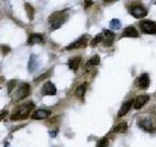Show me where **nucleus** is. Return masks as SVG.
Segmentation results:
<instances>
[{
	"mask_svg": "<svg viewBox=\"0 0 156 147\" xmlns=\"http://www.w3.org/2000/svg\"><path fill=\"white\" fill-rule=\"evenodd\" d=\"M33 108H34L33 103H27V104L20 106L19 108H17L15 113L11 116V120L16 121V120L27 119L29 115V113L33 110Z\"/></svg>",
	"mask_w": 156,
	"mask_h": 147,
	"instance_id": "nucleus-1",
	"label": "nucleus"
},
{
	"mask_svg": "<svg viewBox=\"0 0 156 147\" xmlns=\"http://www.w3.org/2000/svg\"><path fill=\"white\" fill-rule=\"evenodd\" d=\"M138 126L146 132H154L156 131V118L152 116L140 118L138 121Z\"/></svg>",
	"mask_w": 156,
	"mask_h": 147,
	"instance_id": "nucleus-2",
	"label": "nucleus"
},
{
	"mask_svg": "<svg viewBox=\"0 0 156 147\" xmlns=\"http://www.w3.org/2000/svg\"><path fill=\"white\" fill-rule=\"evenodd\" d=\"M66 18H67V15L66 11L53 13L51 16L49 17V23L51 24V28L57 29L60 27H62V24L66 22Z\"/></svg>",
	"mask_w": 156,
	"mask_h": 147,
	"instance_id": "nucleus-3",
	"label": "nucleus"
},
{
	"mask_svg": "<svg viewBox=\"0 0 156 147\" xmlns=\"http://www.w3.org/2000/svg\"><path fill=\"white\" fill-rule=\"evenodd\" d=\"M129 13L136 19H143L147 15V9L140 4L132 5L131 7H129Z\"/></svg>",
	"mask_w": 156,
	"mask_h": 147,
	"instance_id": "nucleus-4",
	"label": "nucleus"
},
{
	"mask_svg": "<svg viewBox=\"0 0 156 147\" xmlns=\"http://www.w3.org/2000/svg\"><path fill=\"white\" fill-rule=\"evenodd\" d=\"M141 32L146 34H156V22L150 20H144L140 23Z\"/></svg>",
	"mask_w": 156,
	"mask_h": 147,
	"instance_id": "nucleus-5",
	"label": "nucleus"
},
{
	"mask_svg": "<svg viewBox=\"0 0 156 147\" xmlns=\"http://www.w3.org/2000/svg\"><path fill=\"white\" fill-rule=\"evenodd\" d=\"M29 89H30V86L28 83H22L15 92V101H20L26 98L29 94Z\"/></svg>",
	"mask_w": 156,
	"mask_h": 147,
	"instance_id": "nucleus-6",
	"label": "nucleus"
},
{
	"mask_svg": "<svg viewBox=\"0 0 156 147\" xmlns=\"http://www.w3.org/2000/svg\"><path fill=\"white\" fill-rule=\"evenodd\" d=\"M42 95H55L57 93V88L51 81H46L41 88Z\"/></svg>",
	"mask_w": 156,
	"mask_h": 147,
	"instance_id": "nucleus-7",
	"label": "nucleus"
},
{
	"mask_svg": "<svg viewBox=\"0 0 156 147\" xmlns=\"http://www.w3.org/2000/svg\"><path fill=\"white\" fill-rule=\"evenodd\" d=\"M149 101V96L148 95H139L135 98V100L133 102V106L135 109H140V108H143L146 103Z\"/></svg>",
	"mask_w": 156,
	"mask_h": 147,
	"instance_id": "nucleus-8",
	"label": "nucleus"
},
{
	"mask_svg": "<svg viewBox=\"0 0 156 147\" xmlns=\"http://www.w3.org/2000/svg\"><path fill=\"white\" fill-rule=\"evenodd\" d=\"M88 44V36H83L79 39H77L76 41L71 43L69 46H67L66 49L70 50V49H77V48H84L87 46Z\"/></svg>",
	"mask_w": 156,
	"mask_h": 147,
	"instance_id": "nucleus-9",
	"label": "nucleus"
},
{
	"mask_svg": "<svg viewBox=\"0 0 156 147\" xmlns=\"http://www.w3.org/2000/svg\"><path fill=\"white\" fill-rule=\"evenodd\" d=\"M114 38H115V34L111 31H105L104 33H102V43H104V46L106 47L111 46L114 41Z\"/></svg>",
	"mask_w": 156,
	"mask_h": 147,
	"instance_id": "nucleus-10",
	"label": "nucleus"
},
{
	"mask_svg": "<svg viewBox=\"0 0 156 147\" xmlns=\"http://www.w3.org/2000/svg\"><path fill=\"white\" fill-rule=\"evenodd\" d=\"M136 85L140 88L146 89V88L149 86V77L147 74H143V75H140L138 78H136Z\"/></svg>",
	"mask_w": 156,
	"mask_h": 147,
	"instance_id": "nucleus-11",
	"label": "nucleus"
},
{
	"mask_svg": "<svg viewBox=\"0 0 156 147\" xmlns=\"http://www.w3.org/2000/svg\"><path fill=\"white\" fill-rule=\"evenodd\" d=\"M51 112L48 110H44V109H38L31 115V118L33 120H44L47 119V118L50 116Z\"/></svg>",
	"mask_w": 156,
	"mask_h": 147,
	"instance_id": "nucleus-12",
	"label": "nucleus"
},
{
	"mask_svg": "<svg viewBox=\"0 0 156 147\" xmlns=\"http://www.w3.org/2000/svg\"><path fill=\"white\" fill-rule=\"evenodd\" d=\"M122 36H124V37H139L140 33L138 31H136V28L134 26H129L124 29L123 33H122Z\"/></svg>",
	"mask_w": 156,
	"mask_h": 147,
	"instance_id": "nucleus-13",
	"label": "nucleus"
},
{
	"mask_svg": "<svg viewBox=\"0 0 156 147\" xmlns=\"http://www.w3.org/2000/svg\"><path fill=\"white\" fill-rule=\"evenodd\" d=\"M132 106H133V100H128V101H126V102H124L123 104H122V106H121V108H120V110H119V112H118V116L119 118H121V117H123V116H125L127 113H128L129 111H130V109L132 108Z\"/></svg>",
	"mask_w": 156,
	"mask_h": 147,
	"instance_id": "nucleus-14",
	"label": "nucleus"
},
{
	"mask_svg": "<svg viewBox=\"0 0 156 147\" xmlns=\"http://www.w3.org/2000/svg\"><path fill=\"white\" fill-rule=\"evenodd\" d=\"M43 42H44V38L41 34H39V33H31L27 39V43L30 44V45H33V44H40Z\"/></svg>",
	"mask_w": 156,
	"mask_h": 147,
	"instance_id": "nucleus-15",
	"label": "nucleus"
},
{
	"mask_svg": "<svg viewBox=\"0 0 156 147\" xmlns=\"http://www.w3.org/2000/svg\"><path fill=\"white\" fill-rule=\"evenodd\" d=\"M80 61L81 59L80 57H74V58H70L69 60H68V67H69V69H71V70L73 71H76L78 67H79V64H80Z\"/></svg>",
	"mask_w": 156,
	"mask_h": 147,
	"instance_id": "nucleus-16",
	"label": "nucleus"
},
{
	"mask_svg": "<svg viewBox=\"0 0 156 147\" xmlns=\"http://www.w3.org/2000/svg\"><path fill=\"white\" fill-rule=\"evenodd\" d=\"M128 129V125H127L126 122H122V123H119L118 125H116L114 127H113V132H116V134H123Z\"/></svg>",
	"mask_w": 156,
	"mask_h": 147,
	"instance_id": "nucleus-17",
	"label": "nucleus"
},
{
	"mask_svg": "<svg viewBox=\"0 0 156 147\" xmlns=\"http://www.w3.org/2000/svg\"><path fill=\"white\" fill-rule=\"evenodd\" d=\"M87 90V83H83V85H79L77 88H76V90H75V95L77 97H83L85 94V92Z\"/></svg>",
	"mask_w": 156,
	"mask_h": 147,
	"instance_id": "nucleus-18",
	"label": "nucleus"
},
{
	"mask_svg": "<svg viewBox=\"0 0 156 147\" xmlns=\"http://www.w3.org/2000/svg\"><path fill=\"white\" fill-rule=\"evenodd\" d=\"M36 67H37V57L35 55H32L28 62V71L33 72L36 69Z\"/></svg>",
	"mask_w": 156,
	"mask_h": 147,
	"instance_id": "nucleus-19",
	"label": "nucleus"
},
{
	"mask_svg": "<svg viewBox=\"0 0 156 147\" xmlns=\"http://www.w3.org/2000/svg\"><path fill=\"white\" fill-rule=\"evenodd\" d=\"M24 6H26V9H27V16H28L29 20L32 21L33 18H34V14H35V11H34L33 7L31 6V5L27 4V3H26Z\"/></svg>",
	"mask_w": 156,
	"mask_h": 147,
	"instance_id": "nucleus-20",
	"label": "nucleus"
},
{
	"mask_svg": "<svg viewBox=\"0 0 156 147\" xmlns=\"http://www.w3.org/2000/svg\"><path fill=\"white\" fill-rule=\"evenodd\" d=\"M101 63V60H100V57L98 55H95L94 57H92L90 59V61L87 63V67L89 66H97L99 65V64Z\"/></svg>",
	"mask_w": 156,
	"mask_h": 147,
	"instance_id": "nucleus-21",
	"label": "nucleus"
},
{
	"mask_svg": "<svg viewBox=\"0 0 156 147\" xmlns=\"http://www.w3.org/2000/svg\"><path fill=\"white\" fill-rule=\"evenodd\" d=\"M109 26H110L111 28L119 29L121 28V22L119 21L118 19H113V20H111V22L109 23Z\"/></svg>",
	"mask_w": 156,
	"mask_h": 147,
	"instance_id": "nucleus-22",
	"label": "nucleus"
},
{
	"mask_svg": "<svg viewBox=\"0 0 156 147\" xmlns=\"http://www.w3.org/2000/svg\"><path fill=\"white\" fill-rule=\"evenodd\" d=\"M101 41H102V34L100 33V34H98V36L91 41V45H92V46H96L98 43H99V42H101Z\"/></svg>",
	"mask_w": 156,
	"mask_h": 147,
	"instance_id": "nucleus-23",
	"label": "nucleus"
},
{
	"mask_svg": "<svg viewBox=\"0 0 156 147\" xmlns=\"http://www.w3.org/2000/svg\"><path fill=\"white\" fill-rule=\"evenodd\" d=\"M97 147H108V140L106 138H102L98 142Z\"/></svg>",
	"mask_w": 156,
	"mask_h": 147,
	"instance_id": "nucleus-24",
	"label": "nucleus"
},
{
	"mask_svg": "<svg viewBox=\"0 0 156 147\" xmlns=\"http://www.w3.org/2000/svg\"><path fill=\"white\" fill-rule=\"evenodd\" d=\"M0 50H1L2 54H7L9 51H11V48L8 46H5V45H1L0 46Z\"/></svg>",
	"mask_w": 156,
	"mask_h": 147,
	"instance_id": "nucleus-25",
	"label": "nucleus"
},
{
	"mask_svg": "<svg viewBox=\"0 0 156 147\" xmlns=\"http://www.w3.org/2000/svg\"><path fill=\"white\" fill-rule=\"evenodd\" d=\"M49 74H50V72H48V73H46V74H44L43 76H41L40 77H38L37 80H35V81H42L43 78H45V77H49Z\"/></svg>",
	"mask_w": 156,
	"mask_h": 147,
	"instance_id": "nucleus-26",
	"label": "nucleus"
},
{
	"mask_svg": "<svg viewBox=\"0 0 156 147\" xmlns=\"http://www.w3.org/2000/svg\"><path fill=\"white\" fill-rule=\"evenodd\" d=\"M7 113H8L7 111H4V112H2L1 114H0V120H2V119H3V118L7 115Z\"/></svg>",
	"mask_w": 156,
	"mask_h": 147,
	"instance_id": "nucleus-27",
	"label": "nucleus"
},
{
	"mask_svg": "<svg viewBox=\"0 0 156 147\" xmlns=\"http://www.w3.org/2000/svg\"><path fill=\"white\" fill-rule=\"evenodd\" d=\"M85 8H87L88 6H91V5L93 4V2L92 1H85Z\"/></svg>",
	"mask_w": 156,
	"mask_h": 147,
	"instance_id": "nucleus-28",
	"label": "nucleus"
}]
</instances>
